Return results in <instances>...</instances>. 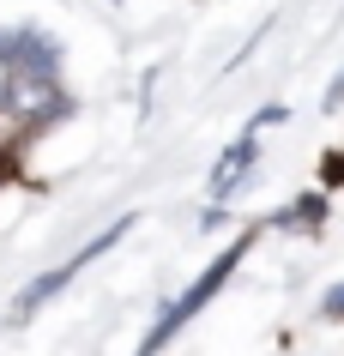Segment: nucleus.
I'll return each instance as SVG.
<instances>
[{
    "mask_svg": "<svg viewBox=\"0 0 344 356\" xmlns=\"http://www.w3.org/2000/svg\"><path fill=\"white\" fill-rule=\"evenodd\" d=\"M242 254H248V242H236V248H229V254H218V260H211L206 272H199V284H193L188 296H181V302H175V308H170V314L157 320V332L145 338V350H157V344H170V338L181 332V326H188V320L199 314V308H206V302L218 296V290H224V278H229V272H236V266H242Z\"/></svg>",
    "mask_w": 344,
    "mask_h": 356,
    "instance_id": "nucleus-1",
    "label": "nucleus"
},
{
    "mask_svg": "<svg viewBox=\"0 0 344 356\" xmlns=\"http://www.w3.org/2000/svg\"><path fill=\"white\" fill-rule=\"evenodd\" d=\"M127 224H133V218H121V224H109V229H103V236H97L91 248H85V254H79V260H67V266H60L55 278H37V284H31V290H24V296H19V314H31L37 302H49V296H55V290H60V284L73 278V272H85V266H91V260H97V254H103V248H109V242H121V236H127Z\"/></svg>",
    "mask_w": 344,
    "mask_h": 356,
    "instance_id": "nucleus-2",
    "label": "nucleus"
},
{
    "mask_svg": "<svg viewBox=\"0 0 344 356\" xmlns=\"http://www.w3.org/2000/svg\"><path fill=\"white\" fill-rule=\"evenodd\" d=\"M320 175H326V188H338V181H344V145H338V151H326Z\"/></svg>",
    "mask_w": 344,
    "mask_h": 356,
    "instance_id": "nucleus-3",
    "label": "nucleus"
},
{
    "mask_svg": "<svg viewBox=\"0 0 344 356\" xmlns=\"http://www.w3.org/2000/svg\"><path fill=\"white\" fill-rule=\"evenodd\" d=\"M326 314H332V320H344V284L332 290V296H326Z\"/></svg>",
    "mask_w": 344,
    "mask_h": 356,
    "instance_id": "nucleus-5",
    "label": "nucleus"
},
{
    "mask_svg": "<svg viewBox=\"0 0 344 356\" xmlns=\"http://www.w3.org/2000/svg\"><path fill=\"white\" fill-rule=\"evenodd\" d=\"M13 85H19V79H13V67L0 60V103H13Z\"/></svg>",
    "mask_w": 344,
    "mask_h": 356,
    "instance_id": "nucleus-4",
    "label": "nucleus"
}]
</instances>
